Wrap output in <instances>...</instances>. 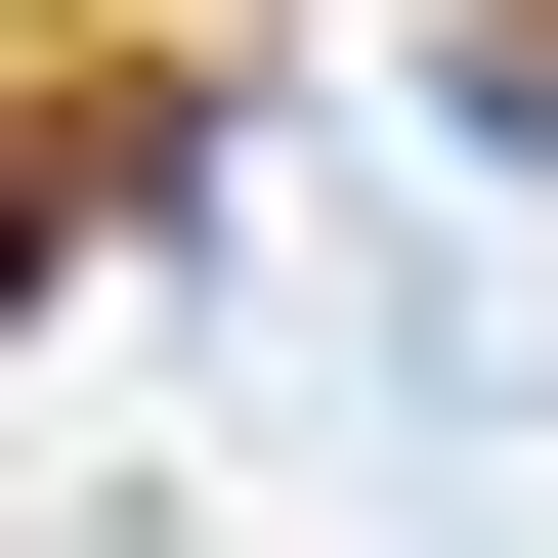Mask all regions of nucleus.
<instances>
[{
  "instance_id": "nucleus-2",
  "label": "nucleus",
  "mask_w": 558,
  "mask_h": 558,
  "mask_svg": "<svg viewBox=\"0 0 558 558\" xmlns=\"http://www.w3.org/2000/svg\"><path fill=\"white\" fill-rule=\"evenodd\" d=\"M429 130H473V172H558V0H429Z\"/></svg>"
},
{
  "instance_id": "nucleus-1",
  "label": "nucleus",
  "mask_w": 558,
  "mask_h": 558,
  "mask_svg": "<svg viewBox=\"0 0 558 558\" xmlns=\"http://www.w3.org/2000/svg\"><path fill=\"white\" fill-rule=\"evenodd\" d=\"M215 172V86H172V0H0V344H44L86 258Z\"/></svg>"
}]
</instances>
